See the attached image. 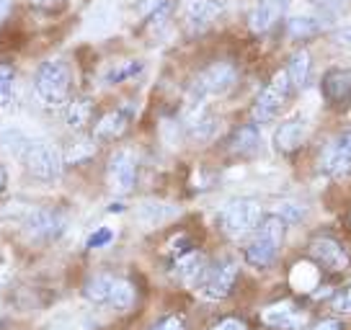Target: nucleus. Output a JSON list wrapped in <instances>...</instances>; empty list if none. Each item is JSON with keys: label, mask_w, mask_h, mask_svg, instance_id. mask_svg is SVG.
<instances>
[{"label": "nucleus", "mask_w": 351, "mask_h": 330, "mask_svg": "<svg viewBox=\"0 0 351 330\" xmlns=\"http://www.w3.org/2000/svg\"><path fill=\"white\" fill-rule=\"evenodd\" d=\"M70 93V70L62 60H47L34 75V96L47 109H62Z\"/></svg>", "instance_id": "f257e3e1"}, {"label": "nucleus", "mask_w": 351, "mask_h": 330, "mask_svg": "<svg viewBox=\"0 0 351 330\" xmlns=\"http://www.w3.org/2000/svg\"><path fill=\"white\" fill-rule=\"evenodd\" d=\"M285 227L287 222L282 217L271 214L253 230L256 235H253V240L245 248V261L253 268H269L274 264L276 255H279V248H282V240H285Z\"/></svg>", "instance_id": "f03ea898"}, {"label": "nucleus", "mask_w": 351, "mask_h": 330, "mask_svg": "<svg viewBox=\"0 0 351 330\" xmlns=\"http://www.w3.org/2000/svg\"><path fill=\"white\" fill-rule=\"evenodd\" d=\"M261 225V207L253 199H232L219 214V227L228 238H243Z\"/></svg>", "instance_id": "7ed1b4c3"}, {"label": "nucleus", "mask_w": 351, "mask_h": 330, "mask_svg": "<svg viewBox=\"0 0 351 330\" xmlns=\"http://www.w3.org/2000/svg\"><path fill=\"white\" fill-rule=\"evenodd\" d=\"M235 80H238V73H235V67L230 62H215V65H209L207 70L199 73L191 93H194V99L204 103L207 99L225 96L235 86Z\"/></svg>", "instance_id": "20e7f679"}, {"label": "nucleus", "mask_w": 351, "mask_h": 330, "mask_svg": "<svg viewBox=\"0 0 351 330\" xmlns=\"http://www.w3.org/2000/svg\"><path fill=\"white\" fill-rule=\"evenodd\" d=\"M21 157L26 170L36 181H57L62 173V155L49 142H32Z\"/></svg>", "instance_id": "39448f33"}, {"label": "nucleus", "mask_w": 351, "mask_h": 330, "mask_svg": "<svg viewBox=\"0 0 351 330\" xmlns=\"http://www.w3.org/2000/svg\"><path fill=\"white\" fill-rule=\"evenodd\" d=\"M289 90H292V83H289L287 70L276 73L274 80L261 90V96L256 101V106H253V119L258 121V124H266V121L276 119L282 106H285L287 96H289Z\"/></svg>", "instance_id": "423d86ee"}, {"label": "nucleus", "mask_w": 351, "mask_h": 330, "mask_svg": "<svg viewBox=\"0 0 351 330\" xmlns=\"http://www.w3.org/2000/svg\"><path fill=\"white\" fill-rule=\"evenodd\" d=\"M235 276H238V266L230 258H222L217 264H212L204 268V276L199 281V292L202 297L207 299H225L230 294L232 284H235Z\"/></svg>", "instance_id": "0eeeda50"}, {"label": "nucleus", "mask_w": 351, "mask_h": 330, "mask_svg": "<svg viewBox=\"0 0 351 330\" xmlns=\"http://www.w3.org/2000/svg\"><path fill=\"white\" fill-rule=\"evenodd\" d=\"M137 181V157L132 150H119L109 160V186L114 194H130Z\"/></svg>", "instance_id": "6e6552de"}, {"label": "nucleus", "mask_w": 351, "mask_h": 330, "mask_svg": "<svg viewBox=\"0 0 351 330\" xmlns=\"http://www.w3.org/2000/svg\"><path fill=\"white\" fill-rule=\"evenodd\" d=\"M323 170L339 181L351 176V129L339 134V140L323 153Z\"/></svg>", "instance_id": "1a4fd4ad"}, {"label": "nucleus", "mask_w": 351, "mask_h": 330, "mask_svg": "<svg viewBox=\"0 0 351 330\" xmlns=\"http://www.w3.org/2000/svg\"><path fill=\"white\" fill-rule=\"evenodd\" d=\"M26 230L32 232L34 238H39V240H49V238L62 235V230H65V220H62L60 212L39 207V210L29 212V217H26Z\"/></svg>", "instance_id": "9d476101"}, {"label": "nucleus", "mask_w": 351, "mask_h": 330, "mask_svg": "<svg viewBox=\"0 0 351 330\" xmlns=\"http://www.w3.org/2000/svg\"><path fill=\"white\" fill-rule=\"evenodd\" d=\"M292 0H258L253 5L251 16H248V26L251 31L263 34L269 31L271 26H276V21H282V16L287 13Z\"/></svg>", "instance_id": "9b49d317"}, {"label": "nucleus", "mask_w": 351, "mask_h": 330, "mask_svg": "<svg viewBox=\"0 0 351 330\" xmlns=\"http://www.w3.org/2000/svg\"><path fill=\"white\" fill-rule=\"evenodd\" d=\"M307 137V119L305 116H292V119H287L285 124H279L274 132V144L279 153H295L302 147Z\"/></svg>", "instance_id": "f8f14e48"}, {"label": "nucleus", "mask_w": 351, "mask_h": 330, "mask_svg": "<svg viewBox=\"0 0 351 330\" xmlns=\"http://www.w3.org/2000/svg\"><path fill=\"white\" fill-rule=\"evenodd\" d=\"M310 253L328 271H343L349 266V255L333 238H315V240L310 242Z\"/></svg>", "instance_id": "ddd939ff"}, {"label": "nucleus", "mask_w": 351, "mask_h": 330, "mask_svg": "<svg viewBox=\"0 0 351 330\" xmlns=\"http://www.w3.org/2000/svg\"><path fill=\"white\" fill-rule=\"evenodd\" d=\"M181 13L191 31H204L217 18L219 5L215 0H181Z\"/></svg>", "instance_id": "4468645a"}, {"label": "nucleus", "mask_w": 351, "mask_h": 330, "mask_svg": "<svg viewBox=\"0 0 351 330\" xmlns=\"http://www.w3.org/2000/svg\"><path fill=\"white\" fill-rule=\"evenodd\" d=\"M323 96L333 103V106H343L351 101V70H341L333 67L323 77Z\"/></svg>", "instance_id": "2eb2a0df"}, {"label": "nucleus", "mask_w": 351, "mask_h": 330, "mask_svg": "<svg viewBox=\"0 0 351 330\" xmlns=\"http://www.w3.org/2000/svg\"><path fill=\"white\" fill-rule=\"evenodd\" d=\"M176 214H178V210L173 204H165V201H143L137 207V222L145 227H158L163 222L173 220Z\"/></svg>", "instance_id": "dca6fc26"}, {"label": "nucleus", "mask_w": 351, "mask_h": 330, "mask_svg": "<svg viewBox=\"0 0 351 330\" xmlns=\"http://www.w3.org/2000/svg\"><path fill=\"white\" fill-rule=\"evenodd\" d=\"M127 124H130V114L124 109L109 111L96 124V140H117V137L127 132Z\"/></svg>", "instance_id": "f3484780"}, {"label": "nucleus", "mask_w": 351, "mask_h": 330, "mask_svg": "<svg viewBox=\"0 0 351 330\" xmlns=\"http://www.w3.org/2000/svg\"><path fill=\"white\" fill-rule=\"evenodd\" d=\"M261 320L271 328H295L300 318H297V309L292 302H279V305H271L269 309H263Z\"/></svg>", "instance_id": "a211bd4d"}, {"label": "nucleus", "mask_w": 351, "mask_h": 330, "mask_svg": "<svg viewBox=\"0 0 351 330\" xmlns=\"http://www.w3.org/2000/svg\"><path fill=\"white\" fill-rule=\"evenodd\" d=\"M114 284H117V279H114V276L99 274V276H93V279H88V284H86V289H83V294H86L90 302H96V305H104V302H109V299H111Z\"/></svg>", "instance_id": "6ab92c4d"}, {"label": "nucleus", "mask_w": 351, "mask_h": 330, "mask_svg": "<svg viewBox=\"0 0 351 330\" xmlns=\"http://www.w3.org/2000/svg\"><path fill=\"white\" fill-rule=\"evenodd\" d=\"M90 114H93V103H90V99L70 101V103L65 106L67 127H70V129H75V132H80L88 121H90Z\"/></svg>", "instance_id": "aec40b11"}, {"label": "nucleus", "mask_w": 351, "mask_h": 330, "mask_svg": "<svg viewBox=\"0 0 351 330\" xmlns=\"http://www.w3.org/2000/svg\"><path fill=\"white\" fill-rule=\"evenodd\" d=\"M287 75H289L292 88H305L307 77H310V52L307 49H300L292 55L289 65H287Z\"/></svg>", "instance_id": "412c9836"}, {"label": "nucleus", "mask_w": 351, "mask_h": 330, "mask_svg": "<svg viewBox=\"0 0 351 330\" xmlns=\"http://www.w3.org/2000/svg\"><path fill=\"white\" fill-rule=\"evenodd\" d=\"M261 144V137H258V129L253 124H245L241 129H235V134L230 137V150L241 155H251L258 150Z\"/></svg>", "instance_id": "4be33fe9"}, {"label": "nucleus", "mask_w": 351, "mask_h": 330, "mask_svg": "<svg viewBox=\"0 0 351 330\" xmlns=\"http://www.w3.org/2000/svg\"><path fill=\"white\" fill-rule=\"evenodd\" d=\"M204 258L197 253V251H189L178 258V274L181 279L186 281V284H199L202 281V276H204Z\"/></svg>", "instance_id": "5701e85b"}, {"label": "nucleus", "mask_w": 351, "mask_h": 330, "mask_svg": "<svg viewBox=\"0 0 351 330\" xmlns=\"http://www.w3.org/2000/svg\"><path fill=\"white\" fill-rule=\"evenodd\" d=\"M289 281H292V286H295L297 292H313L320 281V274H318V268H313L310 264H297L295 268H292Z\"/></svg>", "instance_id": "b1692460"}, {"label": "nucleus", "mask_w": 351, "mask_h": 330, "mask_svg": "<svg viewBox=\"0 0 351 330\" xmlns=\"http://www.w3.org/2000/svg\"><path fill=\"white\" fill-rule=\"evenodd\" d=\"M109 305L114 309H119V312H127V309L134 305V286H132L130 281H124V279H117Z\"/></svg>", "instance_id": "393cba45"}, {"label": "nucleus", "mask_w": 351, "mask_h": 330, "mask_svg": "<svg viewBox=\"0 0 351 330\" xmlns=\"http://www.w3.org/2000/svg\"><path fill=\"white\" fill-rule=\"evenodd\" d=\"M140 70H143V62H140V60H130V62H121V65L111 67L109 73L104 75V80H106L109 86H117V83H124L127 77L137 75Z\"/></svg>", "instance_id": "a878e982"}, {"label": "nucleus", "mask_w": 351, "mask_h": 330, "mask_svg": "<svg viewBox=\"0 0 351 330\" xmlns=\"http://www.w3.org/2000/svg\"><path fill=\"white\" fill-rule=\"evenodd\" d=\"M0 142H3V147H5L8 153L23 155V153H26V147L32 144V140H29V137H26L21 129H8V132L0 134Z\"/></svg>", "instance_id": "bb28decb"}, {"label": "nucleus", "mask_w": 351, "mask_h": 330, "mask_svg": "<svg viewBox=\"0 0 351 330\" xmlns=\"http://www.w3.org/2000/svg\"><path fill=\"white\" fill-rule=\"evenodd\" d=\"M318 31L320 23L313 16H295V18H289V34L292 36H313V34Z\"/></svg>", "instance_id": "cd10ccee"}, {"label": "nucleus", "mask_w": 351, "mask_h": 330, "mask_svg": "<svg viewBox=\"0 0 351 330\" xmlns=\"http://www.w3.org/2000/svg\"><path fill=\"white\" fill-rule=\"evenodd\" d=\"M13 96V70L8 65H0V109Z\"/></svg>", "instance_id": "c85d7f7f"}, {"label": "nucleus", "mask_w": 351, "mask_h": 330, "mask_svg": "<svg viewBox=\"0 0 351 330\" xmlns=\"http://www.w3.org/2000/svg\"><path fill=\"white\" fill-rule=\"evenodd\" d=\"M93 150H96V147H93L90 142H77L75 147H73V150L67 153L65 160H67V163H80V160L90 157V155H93Z\"/></svg>", "instance_id": "c756f323"}, {"label": "nucleus", "mask_w": 351, "mask_h": 330, "mask_svg": "<svg viewBox=\"0 0 351 330\" xmlns=\"http://www.w3.org/2000/svg\"><path fill=\"white\" fill-rule=\"evenodd\" d=\"M111 240H114V232H111L109 227H101V230H96L88 238V248H104V245H109Z\"/></svg>", "instance_id": "7c9ffc66"}, {"label": "nucleus", "mask_w": 351, "mask_h": 330, "mask_svg": "<svg viewBox=\"0 0 351 330\" xmlns=\"http://www.w3.org/2000/svg\"><path fill=\"white\" fill-rule=\"evenodd\" d=\"M333 309L336 312H351V284L343 286L339 294L333 297Z\"/></svg>", "instance_id": "2f4dec72"}, {"label": "nucleus", "mask_w": 351, "mask_h": 330, "mask_svg": "<svg viewBox=\"0 0 351 330\" xmlns=\"http://www.w3.org/2000/svg\"><path fill=\"white\" fill-rule=\"evenodd\" d=\"M276 217H282L285 222H300V217H302V210L297 207V204H292V201H287V204H282V210H279V214Z\"/></svg>", "instance_id": "473e14b6"}, {"label": "nucleus", "mask_w": 351, "mask_h": 330, "mask_svg": "<svg viewBox=\"0 0 351 330\" xmlns=\"http://www.w3.org/2000/svg\"><path fill=\"white\" fill-rule=\"evenodd\" d=\"M150 330H186V325H184V320H181V318L171 315V318H163L158 325H153Z\"/></svg>", "instance_id": "72a5a7b5"}, {"label": "nucleus", "mask_w": 351, "mask_h": 330, "mask_svg": "<svg viewBox=\"0 0 351 330\" xmlns=\"http://www.w3.org/2000/svg\"><path fill=\"white\" fill-rule=\"evenodd\" d=\"M209 330H248L245 328V322L238 318H225V320H219L217 325H212Z\"/></svg>", "instance_id": "f704fd0d"}, {"label": "nucleus", "mask_w": 351, "mask_h": 330, "mask_svg": "<svg viewBox=\"0 0 351 330\" xmlns=\"http://www.w3.org/2000/svg\"><path fill=\"white\" fill-rule=\"evenodd\" d=\"M336 42H339V47H343V49H351V26L336 31Z\"/></svg>", "instance_id": "c9c22d12"}, {"label": "nucleus", "mask_w": 351, "mask_h": 330, "mask_svg": "<svg viewBox=\"0 0 351 330\" xmlns=\"http://www.w3.org/2000/svg\"><path fill=\"white\" fill-rule=\"evenodd\" d=\"M313 330H341V325L336 320H323V322H318Z\"/></svg>", "instance_id": "e433bc0d"}, {"label": "nucleus", "mask_w": 351, "mask_h": 330, "mask_svg": "<svg viewBox=\"0 0 351 330\" xmlns=\"http://www.w3.org/2000/svg\"><path fill=\"white\" fill-rule=\"evenodd\" d=\"M8 8H11V0H0V18L8 13Z\"/></svg>", "instance_id": "4c0bfd02"}, {"label": "nucleus", "mask_w": 351, "mask_h": 330, "mask_svg": "<svg viewBox=\"0 0 351 330\" xmlns=\"http://www.w3.org/2000/svg\"><path fill=\"white\" fill-rule=\"evenodd\" d=\"M5 186V168H3V165H0V188Z\"/></svg>", "instance_id": "58836bf2"}, {"label": "nucleus", "mask_w": 351, "mask_h": 330, "mask_svg": "<svg viewBox=\"0 0 351 330\" xmlns=\"http://www.w3.org/2000/svg\"><path fill=\"white\" fill-rule=\"evenodd\" d=\"M313 3H315V5H333L336 0H313Z\"/></svg>", "instance_id": "ea45409f"}, {"label": "nucleus", "mask_w": 351, "mask_h": 330, "mask_svg": "<svg viewBox=\"0 0 351 330\" xmlns=\"http://www.w3.org/2000/svg\"><path fill=\"white\" fill-rule=\"evenodd\" d=\"M36 5H52V3H57V0H34Z\"/></svg>", "instance_id": "a19ab883"}]
</instances>
